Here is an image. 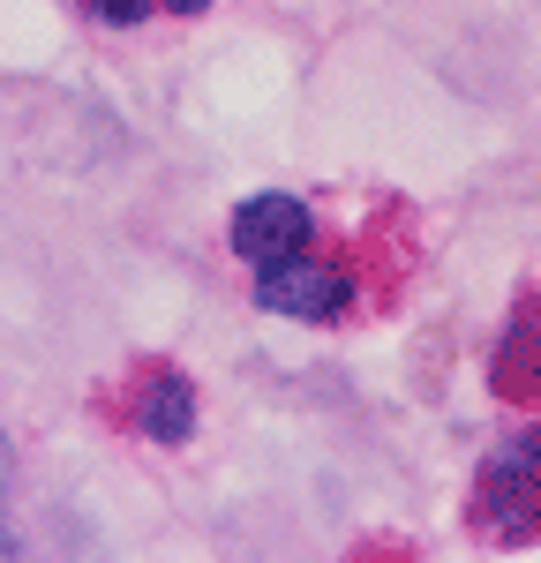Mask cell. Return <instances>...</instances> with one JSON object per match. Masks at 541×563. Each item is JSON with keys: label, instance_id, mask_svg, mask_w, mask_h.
<instances>
[{"label": "cell", "instance_id": "52a82bcc", "mask_svg": "<svg viewBox=\"0 0 541 563\" xmlns=\"http://www.w3.org/2000/svg\"><path fill=\"white\" fill-rule=\"evenodd\" d=\"M0 549H8V443H0Z\"/></svg>", "mask_w": 541, "mask_h": 563}, {"label": "cell", "instance_id": "ba28073f", "mask_svg": "<svg viewBox=\"0 0 541 563\" xmlns=\"http://www.w3.org/2000/svg\"><path fill=\"white\" fill-rule=\"evenodd\" d=\"M158 8H180V15H196V8H211V0H158Z\"/></svg>", "mask_w": 541, "mask_h": 563}, {"label": "cell", "instance_id": "8992f818", "mask_svg": "<svg viewBox=\"0 0 541 563\" xmlns=\"http://www.w3.org/2000/svg\"><path fill=\"white\" fill-rule=\"evenodd\" d=\"M143 8H151V0H90L98 23H143Z\"/></svg>", "mask_w": 541, "mask_h": 563}, {"label": "cell", "instance_id": "3957f363", "mask_svg": "<svg viewBox=\"0 0 541 563\" xmlns=\"http://www.w3.org/2000/svg\"><path fill=\"white\" fill-rule=\"evenodd\" d=\"M309 203H294V196H249L241 211H233V256L241 263H286L301 256V241H309Z\"/></svg>", "mask_w": 541, "mask_h": 563}, {"label": "cell", "instance_id": "5b68a950", "mask_svg": "<svg viewBox=\"0 0 541 563\" xmlns=\"http://www.w3.org/2000/svg\"><path fill=\"white\" fill-rule=\"evenodd\" d=\"M534 384H541V308H527L496 353V390H534Z\"/></svg>", "mask_w": 541, "mask_h": 563}, {"label": "cell", "instance_id": "277c9868", "mask_svg": "<svg viewBox=\"0 0 541 563\" xmlns=\"http://www.w3.org/2000/svg\"><path fill=\"white\" fill-rule=\"evenodd\" d=\"M135 429L158 435V443H180V435L196 429V384L180 368H158L151 384L135 390Z\"/></svg>", "mask_w": 541, "mask_h": 563}, {"label": "cell", "instance_id": "7a4b0ae2", "mask_svg": "<svg viewBox=\"0 0 541 563\" xmlns=\"http://www.w3.org/2000/svg\"><path fill=\"white\" fill-rule=\"evenodd\" d=\"M256 301L270 316H294V323H331L339 308L354 301V286L339 278V271H323L309 256H286V263H264L256 271Z\"/></svg>", "mask_w": 541, "mask_h": 563}, {"label": "cell", "instance_id": "6da1fadb", "mask_svg": "<svg viewBox=\"0 0 541 563\" xmlns=\"http://www.w3.org/2000/svg\"><path fill=\"white\" fill-rule=\"evenodd\" d=\"M482 526L504 541L541 533V429H519L482 474Z\"/></svg>", "mask_w": 541, "mask_h": 563}]
</instances>
